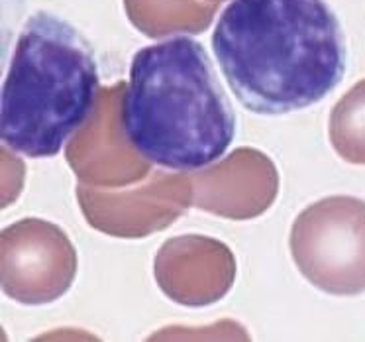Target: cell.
Segmentation results:
<instances>
[{"instance_id": "6da1fadb", "label": "cell", "mask_w": 365, "mask_h": 342, "mask_svg": "<svg viewBox=\"0 0 365 342\" xmlns=\"http://www.w3.org/2000/svg\"><path fill=\"white\" fill-rule=\"evenodd\" d=\"M222 75L247 111L320 103L346 73V40L324 0H232L212 34Z\"/></svg>"}, {"instance_id": "7a4b0ae2", "label": "cell", "mask_w": 365, "mask_h": 342, "mask_svg": "<svg viewBox=\"0 0 365 342\" xmlns=\"http://www.w3.org/2000/svg\"><path fill=\"white\" fill-rule=\"evenodd\" d=\"M122 122L143 158L179 173L218 161L236 136V116L207 51L191 38H171L135 54Z\"/></svg>"}, {"instance_id": "3957f363", "label": "cell", "mask_w": 365, "mask_h": 342, "mask_svg": "<svg viewBox=\"0 0 365 342\" xmlns=\"http://www.w3.org/2000/svg\"><path fill=\"white\" fill-rule=\"evenodd\" d=\"M98 95L88 41L63 18L36 12L22 26L2 85L4 148L26 158H53L91 119Z\"/></svg>"}, {"instance_id": "277c9868", "label": "cell", "mask_w": 365, "mask_h": 342, "mask_svg": "<svg viewBox=\"0 0 365 342\" xmlns=\"http://www.w3.org/2000/svg\"><path fill=\"white\" fill-rule=\"evenodd\" d=\"M289 248L309 283L336 297L365 293V201L332 195L294 218Z\"/></svg>"}, {"instance_id": "5b68a950", "label": "cell", "mask_w": 365, "mask_h": 342, "mask_svg": "<svg viewBox=\"0 0 365 342\" xmlns=\"http://www.w3.org/2000/svg\"><path fill=\"white\" fill-rule=\"evenodd\" d=\"M79 256L67 232L43 218H22L0 236L2 291L22 305L61 299L77 278Z\"/></svg>"}, {"instance_id": "8992f818", "label": "cell", "mask_w": 365, "mask_h": 342, "mask_svg": "<svg viewBox=\"0 0 365 342\" xmlns=\"http://www.w3.org/2000/svg\"><path fill=\"white\" fill-rule=\"evenodd\" d=\"M77 201L91 228L114 238H148L192 207L189 173L151 171L134 189H95L79 183Z\"/></svg>"}, {"instance_id": "52a82bcc", "label": "cell", "mask_w": 365, "mask_h": 342, "mask_svg": "<svg viewBox=\"0 0 365 342\" xmlns=\"http://www.w3.org/2000/svg\"><path fill=\"white\" fill-rule=\"evenodd\" d=\"M126 83L101 89L95 112L65 144V159L83 185L122 189L148 179L153 164L135 150L122 122Z\"/></svg>"}, {"instance_id": "ba28073f", "label": "cell", "mask_w": 365, "mask_h": 342, "mask_svg": "<svg viewBox=\"0 0 365 342\" xmlns=\"http://www.w3.org/2000/svg\"><path fill=\"white\" fill-rule=\"evenodd\" d=\"M189 177L192 207L228 221L262 216L279 195L277 166L255 148H238Z\"/></svg>"}, {"instance_id": "9c48e42d", "label": "cell", "mask_w": 365, "mask_h": 342, "mask_svg": "<svg viewBox=\"0 0 365 342\" xmlns=\"http://www.w3.org/2000/svg\"><path fill=\"white\" fill-rule=\"evenodd\" d=\"M238 266L228 244L202 234L165 240L153 260L161 293L182 307H208L230 293Z\"/></svg>"}, {"instance_id": "30bf717a", "label": "cell", "mask_w": 365, "mask_h": 342, "mask_svg": "<svg viewBox=\"0 0 365 342\" xmlns=\"http://www.w3.org/2000/svg\"><path fill=\"white\" fill-rule=\"evenodd\" d=\"M124 10L138 32L159 40L175 34H202L212 24L218 4L205 0H124Z\"/></svg>"}, {"instance_id": "8fae6325", "label": "cell", "mask_w": 365, "mask_h": 342, "mask_svg": "<svg viewBox=\"0 0 365 342\" xmlns=\"http://www.w3.org/2000/svg\"><path fill=\"white\" fill-rule=\"evenodd\" d=\"M328 136L334 151L344 161L365 166V79L334 104Z\"/></svg>"}, {"instance_id": "7c38bea8", "label": "cell", "mask_w": 365, "mask_h": 342, "mask_svg": "<svg viewBox=\"0 0 365 342\" xmlns=\"http://www.w3.org/2000/svg\"><path fill=\"white\" fill-rule=\"evenodd\" d=\"M208 2H216V4H220L222 0H208Z\"/></svg>"}]
</instances>
